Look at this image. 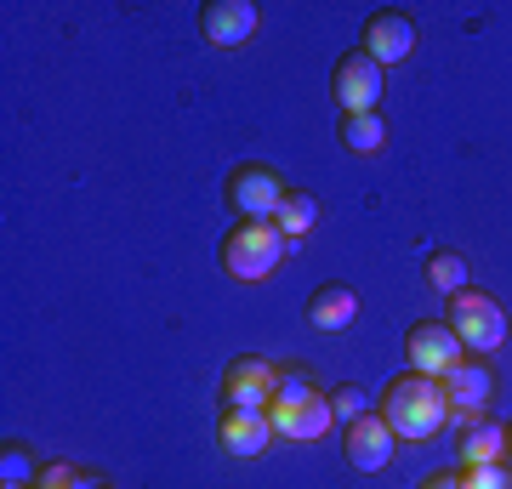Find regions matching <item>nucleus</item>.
<instances>
[{"label": "nucleus", "mask_w": 512, "mask_h": 489, "mask_svg": "<svg viewBox=\"0 0 512 489\" xmlns=\"http://www.w3.org/2000/svg\"><path fill=\"white\" fill-rule=\"evenodd\" d=\"M382 421L399 433V444H421L433 438L450 421V399H444L439 376H421V370H404L382 387Z\"/></svg>", "instance_id": "1"}, {"label": "nucleus", "mask_w": 512, "mask_h": 489, "mask_svg": "<svg viewBox=\"0 0 512 489\" xmlns=\"http://www.w3.org/2000/svg\"><path fill=\"white\" fill-rule=\"evenodd\" d=\"M285 251H291V239L279 234L274 222H234L228 228V239H222V273L228 279H239V285H256V279H268V273L285 262Z\"/></svg>", "instance_id": "2"}, {"label": "nucleus", "mask_w": 512, "mask_h": 489, "mask_svg": "<svg viewBox=\"0 0 512 489\" xmlns=\"http://www.w3.org/2000/svg\"><path fill=\"white\" fill-rule=\"evenodd\" d=\"M444 325L461 336L467 353H490V347L507 342V308L495 302L490 290H478V285H467V290L450 296V319H444Z\"/></svg>", "instance_id": "3"}, {"label": "nucleus", "mask_w": 512, "mask_h": 489, "mask_svg": "<svg viewBox=\"0 0 512 489\" xmlns=\"http://www.w3.org/2000/svg\"><path fill=\"white\" fill-rule=\"evenodd\" d=\"M222 200H228V211H234L239 222H274L279 200H285V182H279L274 165L262 160H245L228 171V182H222Z\"/></svg>", "instance_id": "4"}, {"label": "nucleus", "mask_w": 512, "mask_h": 489, "mask_svg": "<svg viewBox=\"0 0 512 489\" xmlns=\"http://www.w3.org/2000/svg\"><path fill=\"white\" fill-rule=\"evenodd\" d=\"M330 91H336V109H342V114H376V109H382V91H387V69L365 52V46H359V52L336 57V69H330Z\"/></svg>", "instance_id": "5"}, {"label": "nucleus", "mask_w": 512, "mask_h": 489, "mask_svg": "<svg viewBox=\"0 0 512 489\" xmlns=\"http://www.w3.org/2000/svg\"><path fill=\"white\" fill-rule=\"evenodd\" d=\"M404 359H410V370L444 381L461 359H467V347H461V336L444 325V319H421V325H410V336H404Z\"/></svg>", "instance_id": "6"}, {"label": "nucleus", "mask_w": 512, "mask_h": 489, "mask_svg": "<svg viewBox=\"0 0 512 489\" xmlns=\"http://www.w3.org/2000/svg\"><path fill=\"white\" fill-rule=\"evenodd\" d=\"M279 387V364L274 359H256V353H239L228 370H222V399L234 410H268Z\"/></svg>", "instance_id": "7"}, {"label": "nucleus", "mask_w": 512, "mask_h": 489, "mask_svg": "<svg viewBox=\"0 0 512 489\" xmlns=\"http://www.w3.org/2000/svg\"><path fill=\"white\" fill-rule=\"evenodd\" d=\"M342 450H348V467L359 472H382L393 467V455H399V433L382 421V410H370V416L348 421V433H342Z\"/></svg>", "instance_id": "8"}, {"label": "nucleus", "mask_w": 512, "mask_h": 489, "mask_svg": "<svg viewBox=\"0 0 512 489\" xmlns=\"http://www.w3.org/2000/svg\"><path fill=\"white\" fill-rule=\"evenodd\" d=\"M268 421H274V438H285V444H313L330 433L336 410H330V393H308L296 404H268Z\"/></svg>", "instance_id": "9"}, {"label": "nucleus", "mask_w": 512, "mask_h": 489, "mask_svg": "<svg viewBox=\"0 0 512 489\" xmlns=\"http://www.w3.org/2000/svg\"><path fill=\"white\" fill-rule=\"evenodd\" d=\"M256 23H262V12H256L251 0H211L200 12V35L211 46H222V52H239V46L256 40Z\"/></svg>", "instance_id": "10"}, {"label": "nucleus", "mask_w": 512, "mask_h": 489, "mask_svg": "<svg viewBox=\"0 0 512 489\" xmlns=\"http://www.w3.org/2000/svg\"><path fill=\"white\" fill-rule=\"evenodd\" d=\"M217 444L234 455V461H256V455L274 444V421H268V410H234V404H222Z\"/></svg>", "instance_id": "11"}, {"label": "nucleus", "mask_w": 512, "mask_h": 489, "mask_svg": "<svg viewBox=\"0 0 512 489\" xmlns=\"http://www.w3.org/2000/svg\"><path fill=\"white\" fill-rule=\"evenodd\" d=\"M444 399H450L456 416H478V410L495 399V364L484 359V353H467V359L444 376Z\"/></svg>", "instance_id": "12"}, {"label": "nucleus", "mask_w": 512, "mask_h": 489, "mask_svg": "<svg viewBox=\"0 0 512 489\" xmlns=\"http://www.w3.org/2000/svg\"><path fill=\"white\" fill-rule=\"evenodd\" d=\"M365 52L376 63H404V57L416 52V18L410 12H370L365 18Z\"/></svg>", "instance_id": "13"}, {"label": "nucleus", "mask_w": 512, "mask_h": 489, "mask_svg": "<svg viewBox=\"0 0 512 489\" xmlns=\"http://www.w3.org/2000/svg\"><path fill=\"white\" fill-rule=\"evenodd\" d=\"M456 450H461V467H490V461H507L512 444H507V427L478 410V416H461Z\"/></svg>", "instance_id": "14"}, {"label": "nucleus", "mask_w": 512, "mask_h": 489, "mask_svg": "<svg viewBox=\"0 0 512 489\" xmlns=\"http://www.w3.org/2000/svg\"><path fill=\"white\" fill-rule=\"evenodd\" d=\"M353 319H359V290L342 285V279H330V285H319L308 296V325L319 330V336H336V330H348Z\"/></svg>", "instance_id": "15"}, {"label": "nucleus", "mask_w": 512, "mask_h": 489, "mask_svg": "<svg viewBox=\"0 0 512 489\" xmlns=\"http://www.w3.org/2000/svg\"><path fill=\"white\" fill-rule=\"evenodd\" d=\"M336 137H342L348 154H382V148H387L382 109H376V114H342V120H336Z\"/></svg>", "instance_id": "16"}, {"label": "nucleus", "mask_w": 512, "mask_h": 489, "mask_svg": "<svg viewBox=\"0 0 512 489\" xmlns=\"http://www.w3.org/2000/svg\"><path fill=\"white\" fill-rule=\"evenodd\" d=\"M313 222H319V200H313L308 188H285V200H279V211H274V228L296 245Z\"/></svg>", "instance_id": "17"}, {"label": "nucleus", "mask_w": 512, "mask_h": 489, "mask_svg": "<svg viewBox=\"0 0 512 489\" xmlns=\"http://www.w3.org/2000/svg\"><path fill=\"white\" fill-rule=\"evenodd\" d=\"M467 268H473V262H467L461 251H450V245H444V251L427 256V285L439 290V296H456V290L473 285V279H467Z\"/></svg>", "instance_id": "18"}, {"label": "nucleus", "mask_w": 512, "mask_h": 489, "mask_svg": "<svg viewBox=\"0 0 512 489\" xmlns=\"http://www.w3.org/2000/svg\"><path fill=\"white\" fill-rule=\"evenodd\" d=\"M0 478H6V484H35L40 467H35V455H29V444L6 438V450H0Z\"/></svg>", "instance_id": "19"}, {"label": "nucleus", "mask_w": 512, "mask_h": 489, "mask_svg": "<svg viewBox=\"0 0 512 489\" xmlns=\"http://www.w3.org/2000/svg\"><path fill=\"white\" fill-rule=\"evenodd\" d=\"M330 410H336V421H359V416H370V393L359 381H336L330 387Z\"/></svg>", "instance_id": "20"}, {"label": "nucleus", "mask_w": 512, "mask_h": 489, "mask_svg": "<svg viewBox=\"0 0 512 489\" xmlns=\"http://www.w3.org/2000/svg\"><path fill=\"white\" fill-rule=\"evenodd\" d=\"M80 484H86V472L69 467V461H46L35 478V489H80Z\"/></svg>", "instance_id": "21"}, {"label": "nucleus", "mask_w": 512, "mask_h": 489, "mask_svg": "<svg viewBox=\"0 0 512 489\" xmlns=\"http://www.w3.org/2000/svg\"><path fill=\"white\" fill-rule=\"evenodd\" d=\"M467 472V489H512V467L507 461H490V467H461Z\"/></svg>", "instance_id": "22"}, {"label": "nucleus", "mask_w": 512, "mask_h": 489, "mask_svg": "<svg viewBox=\"0 0 512 489\" xmlns=\"http://www.w3.org/2000/svg\"><path fill=\"white\" fill-rule=\"evenodd\" d=\"M416 489H467V472H450V467H444V472H427Z\"/></svg>", "instance_id": "23"}, {"label": "nucleus", "mask_w": 512, "mask_h": 489, "mask_svg": "<svg viewBox=\"0 0 512 489\" xmlns=\"http://www.w3.org/2000/svg\"><path fill=\"white\" fill-rule=\"evenodd\" d=\"M80 489H114V484H109V478H92V472H86V484H80Z\"/></svg>", "instance_id": "24"}, {"label": "nucleus", "mask_w": 512, "mask_h": 489, "mask_svg": "<svg viewBox=\"0 0 512 489\" xmlns=\"http://www.w3.org/2000/svg\"><path fill=\"white\" fill-rule=\"evenodd\" d=\"M6 489H35V484H6Z\"/></svg>", "instance_id": "25"}, {"label": "nucleus", "mask_w": 512, "mask_h": 489, "mask_svg": "<svg viewBox=\"0 0 512 489\" xmlns=\"http://www.w3.org/2000/svg\"><path fill=\"white\" fill-rule=\"evenodd\" d=\"M507 444H512V427H507Z\"/></svg>", "instance_id": "26"}]
</instances>
